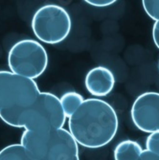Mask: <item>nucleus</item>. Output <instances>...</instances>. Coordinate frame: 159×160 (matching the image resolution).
I'll use <instances>...</instances> for the list:
<instances>
[{
    "instance_id": "1",
    "label": "nucleus",
    "mask_w": 159,
    "mask_h": 160,
    "mask_svg": "<svg viewBox=\"0 0 159 160\" xmlns=\"http://www.w3.org/2000/svg\"><path fill=\"white\" fill-rule=\"evenodd\" d=\"M118 115L107 102L99 98L85 99L68 118V130L78 145L99 149L107 146L116 135Z\"/></svg>"
},
{
    "instance_id": "2",
    "label": "nucleus",
    "mask_w": 159,
    "mask_h": 160,
    "mask_svg": "<svg viewBox=\"0 0 159 160\" xmlns=\"http://www.w3.org/2000/svg\"><path fill=\"white\" fill-rule=\"evenodd\" d=\"M40 94L35 80L11 71H0V118L7 125L17 128L19 116Z\"/></svg>"
},
{
    "instance_id": "3",
    "label": "nucleus",
    "mask_w": 159,
    "mask_h": 160,
    "mask_svg": "<svg viewBox=\"0 0 159 160\" xmlns=\"http://www.w3.org/2000/svg\"><path fill=\"white\" fill-rule=\"evenodd\" d=\"M20 144L36 160H80L78 143L65 128L49 132L24 130Z\"/></svg>"
},
{
    "instance_id": "4",
    "label": "nucleus",
    "mask_w": 159,
    "mask_h": 160,
    "mask_svg": "<svg viewBox=\"0 0 159 160\" xmlns=\"http://www.w3.org/2000/svg\"><path fill=\"white\" fill-rule=\"evenodd\" d=\"M66 115L60 98L50 92H40L37 100L19 116L17 128L31 132H49L63 128Z\"/></svg>"
},
{
    "instance_id": "5",
    "label": "nucleus",
    "mask_w": 159,
    "mask_h": 160,
    "mask_svg": "<svg viewBox=\"0 0 159 160\" xmlns=\"http://www.w3.org/2000/svg\"><path fill=\"white\" fill-rule=\"evenodd\" d=\"M32 30L41 42L59 44L71 32L72 21L68 12L57 4H46L38 8L32 18Z\"/></svg>"
},
{
    "instance_id": "6",
    "label": "nucleus",
    "mask_w": 159,
    "mask_h": 160,
    "mask_svg": "<svg viewBox=\"0 0 159 160\" xmlns=\"http://www.w3.org/2000/svg\"><path fill=\"white\" fill-rule=\"evenodd\" d=\"M8 65L12 73L35 80L45 72L48 55L40 42L35 39H21L11 47Z\"/></svg>"
},
{
    "instance_id": "7",
    "label": "nucleus",
    "mask_w": 159,
    "mask_h": 160,
    "mask_svg": "<svg viewBox=\"0 0 159 160\" xmlns=\"http://www.w3.org/2000/svg\"><path fill=\"white\" fill-rule=\"evenodd\" d=\"M133 125L143 132H159V93L154 91L139 95L131 109Z\"/></svg>"
},
{
    "instance_id": "8",
    "label": "nucleus",
    "mask_w": 159,
    "mask_h": 160,
    "mask_svg": "<svg viewBox=\"0 0 159 160\" xmlns=\"http://www.w3.org/2000/svg\"><path fill=\"white\" fill-rule=\"evenodd\" d=\"M84 85L89 94L96 98H103L113 90L115 77L108 67L103 65L95 66L85 75Z\"/></svg>"
},
{
    "instance_id": "9",
    "label": "nucleus",
    "mask_w": 159,
    "mask_h": 160,
    "mask_svg": "<svg viewBox=\"0 0 159 160\" xmlns=\"http://www.w3.org/2000/svg\"><path fill=\"white\" fill-rule=\"evenodd\" d=\"M143 151L136 141L123 140L116 145L113 151L114 160H138Z\"/></svg>"
},
{
    "instance_id": "10",
    "label": "nucleus",
    "mask_w": 159,
    "mask_h": 160,
    "mask_svg": "<svg viewBox=\"0 0 159 160\" xmlns=\"http://www.w3.org/2000/svg\"><path fill=\"white\" fill-rule=\"evenodd\" d=\"M0 160H36L21 144H12L0 151Z\"/></svg>"
},
{
    "instance_id": "11",
    "label": "nucleus",
    "mask_w": 159,
    "mask_h": 160,
    "mask_svg": "<svg viewBox=\"0 0 159 160\" xmlns=\"http://www.w3.org/2000/svg\"><path fill=\"white\" fill-rule=\"evenodd\" d=\"M84 100L85 99H83L82 95L76 91H67L62 95L60 101L66 115V118L71 117L77 111V109L82 106Z\"/></svg>"
},
{
    "instance_id": "12",
    "label": "nucleus",
    "mask_w": 159,
    "mask_h": 160,
    "mask_svg": "<svg viewBox=\"0 0 159 160\" xmlns=\"http://www.w3.org/2000/svg\"><path fill=\"white\" fill-rule=\"evenodd\" d=\"M142 6L148 17L154 21H159V0H144Z\"/></svg>"
},
{
    "instance_id": "13",
    "label": "nucleus",
    "mask_w": 159,
    "mask_h": 160,
    "mask_svg": "<svg viewBox=\"0 0 159 160\" xmlns=\"http://www.w3.org/2000/svg\"><path fill=\"white\" fill-rule=\"evenodd\" d=\"M146 150L159 155V132L149 134L146 139Z\"/></svg>"
},
{
    "instance_id": "14",
    "label": "nucleus",
    "mask_w": 159,
    "mask_h": 160,
    "mask_svg": "<svg viewBox=\"0 0 159 160\" xmlns=\"http://www.w3.org/2000/svg\"><path fill=\"white\" fill-rule=\"evenodd\" d=\"M85 2L89 5H91V6H93V7L103 8V7L111 6L116 1H115V0H86Z\"/></svg>"
},
{
    "instance_id": "15",
    "label": "nucleus",
    "mask_w": 159,
    "mask_h": 160,
    "mask_svg": "<svg viewBox=\"0 0 159 160\" xmlns=\"http://www.w3.org/2000/svg\"><path fill=\"white\" fill-rule=\"evenodd\" d=\"M138 160H159V155H157L148 150H144Z\"/></svg>"
},
{
    "instance_id": "16",
    "label": "nucleus",
    "mask_w": 159,
    "mask_h": 160,
    "mask_svg": "<svg viewBox=\"0 0 159 160\" xmlns=\"http://www.w3.org/2000/svg\"><path fill=\"white\" fill-rule=\"evenodd\" d=\"M152 39L155 46L159 49V21H155L152 26Z\"/></svg>"
},
{
    "instance_id": "17",
    "label": "nucleus",
    "mask_w": 159,
    "mask_h": 160,
    "mask_svg": "<svg viewBox=\"0 0 159 160\" xmlns=\"http://www.w3.org/2000/svg\"><path fill=\"white\" fill-rule=\"evenodd\" d=\"M158 69H159V59H158Z\"/></svg>"
}]
</instances>
